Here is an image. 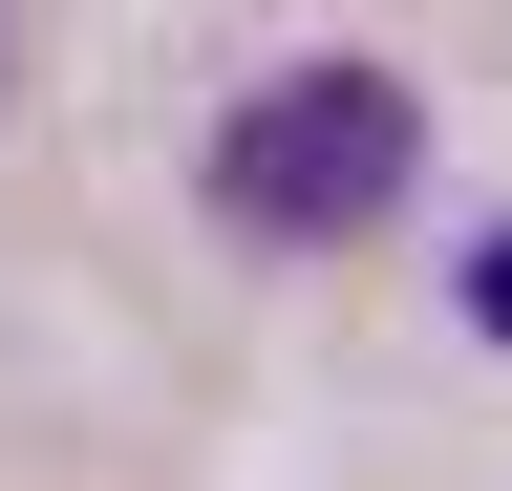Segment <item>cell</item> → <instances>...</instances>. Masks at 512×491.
Returning a JSON list of instances; mask_svg holds the SVG:
<instances>
[{
    "mask_svg": "<svg viewBox=\"0 0 512 491\" xmlns=\"http://www.w3.org/2000/svg\"><path fill=\"white\" fill-rule=\"evenodd\" d=\"M406 171H427V107L384 65H278L214 129V214L235 235H363V214H406Z\"/></svg>",
    "mask_w": 512,
    "mask_h": 491,
    "instance_id": "cell-1",
    "label": "cell"
},
{
    "mask_svg": "<svg viewBox=\"0 0 512 491\" xmlns=\"http://www.w3.org/2000/svg\"><path fill=\"white\" fill-rule=\"evenodd\" d=\"M0 43H22V22H0Z\"/></svg>",
    "mask_w": 512,
    "mask_h": 491,
    "instance_id": "cell-3",
    "label": "cell"
},
{
    "mask_svg": "<svg viewBox=\"0 0 512 491\" xmlns=\"http://www.w3.org/2000/svg\"><path fill=\"white\" fill-rule=\"evenodd\" d=\"M470 321H491V342H512V235H491V257H470Z\"/></svg>",
    "mask_w": 512,
    "mask_h": 491,
    "instance_id": "cell-2",
    "label": "cell"
}]
</instances>
